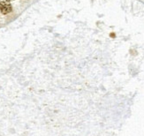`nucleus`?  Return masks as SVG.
<instances>
[{"mask_svg": "<svg viewBox=\"0 0 144 136\" xmlns=\"http://www.w3.org/2000/svg\"><path fill=\"white\" fill-rule=\"evenodd\" d=\"M8 1H13V0H8Z\"/></svg>", "mask_w": 144, "mask_h": 136, "instance_id": "nucleus-2", "label": "nucleus"}, {"mask_svg": "<svg viewBox=\"0 0 144 136\" xmlns=\"http://www.w3.org/2000/svg\"><path fill=\"white\" fill-rule=\"evenodd\" d=\"M0 11L3 14H7L12 12V5L8 1H1L0 2Z\"/></svg>", "mask_w": 144, "mask_h": 136, "instance_id": "nucleus-1", "label": "nucleus"}]
</instances>
